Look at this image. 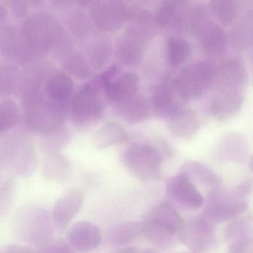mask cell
<instances>
[{
    "instance_id": "6da1fadb",
    "label": "cell",
    "mask_w": 253,
    "mask_h": 253,
    "mask_svg": "<svg viewBox=\"0 0 253 253\" xmlns=\"http://www.w3.org/2000/svg\"><path fill=\"white\" fill-rule=\"evenodd\" d=\"M248 81V72L241 60L233 59L220 65L215 71V90L210 105L213 118L227 121L241 111Z\"/></svg>"
},
{
    "instance_id": "7a4b0ae2",
    "label": "cell",
    "mask_w": 253,
    "mask_h": 253,
    "mask_svg": "<svg viewBox=\"0 0 253 253\" xmlns=\"http://www.w3.org/2000/svg\"><path fill=\"white\" fill-rule=\"evenodd\" d=\"M28 48L35 55L53 51H71L72 40L60 22L46 11L35 13L26 19L21 30Z\"/></svg>"
},
{
    "instance_id": "3957f363",
    "label": "cell",
    "mask_w": 253,
    "mask_h": 253,
    "mask_svg": "<svg viewBox=\"0 0 253 253\" xmlns=\"http://www.w3.org/2000/svg\"><path fill=\"white\" fill-rule=\"evenodd\" d=\"M23 105L26 128L38 134L63 125L69 114V103L51 101L42 90L23 91Z\"/></svg>"
},
{
    "instance_id": "277c9868",
    "label": "cell",
    "mask_w": 253,
    "mask_h": 253,
    "mask_svg": "<svg viewBox=\"0 0 253 253\" xmlns=\"http://www.w3.org/2000/svg\"><path fill=\"white\" fill-rule=\"evenodd\" d=\"M251 191V185L244 182L233 189H224L220 186L210 191L204 208V217L210 223H222L242 215L247 207V196Z\"/></svg>"
},
{
    "instance_id": "5b68a950",
    "label": "cell",
    "mask_w": 253,
    "mask_h": 253,
    "mask_svg": "<svg viewBox=\"0 0 253 253\" xmlns=\"http://www.w3.org/2000/svg\"><path fill=\"white\" fill-rule=\"evenodd\" d=\"M97 80L82 85L69 103V115L78 128H86L98 123L104 115L105 105Z\"/></svg>"
},
{
    "instance_id": "8992f818",
    "label": "cell",
    "mask_w": 253,
    "mask_h": 253,
    "mask_svg": "<svg viewBox=\"0 0 253 253\" xmlns=\"http://www.w3.org/2000/svg\"><path fill=\"white\" fill-rule=\"evenodd\" d=\"M214 76L215 69L211 64L198 62L180 69L171 85L181 100H196L211 86Z\"/></svg>"
},
{
    "instance_id": "52a82bcc",
    "label": "cell",
    "mask_w": 253,
    "mask_h": 253,
    "mask_svg": "<svg viewBox=\"0 0 253 253\" xmlns=\"http://www.w3.org/2000/svg\"><path fill=\"white\" fill-rule=\"evenodd\" d=\"M182 224L183 220L175 207L170 202H164L152 210L144 223L143 234L155 245L168 247Z\"/></svg>"
},
{
    "instance_id": "ba28073f",
    "label": "cell",
    "mask_w": 253,
    "mask_h": 253,
    "mask_svg": "<svg viewBox=\"0 0 253 253\" xmlns=\"http://www.w3.org/2000/svg\"><path fill=\"white\" fill-rule=\"evenodd\" d=\"M162 154L152 145L135 143L123 155V163L127 169L143 181L155 180L161 176Z\"/></svg>"
},
{
    "instance_id": "9c48e42d",
    "label": "cell",
    "mask_w": 253,
    "mask_h": 253,
    "mask_svg": "<svg viewBox=\"0 0 253 253\" xmlns=\"http://www.w3.org/2000/svg\"><path fill=\"white\" fill-rule=\"evenodd\" d=\"M88 17L91 25L103 32L120 30L128 20V5L121 1L89 2Z\"/></svg>"
},
{
    "instance_id": "30bf717a",
    "label": "cell",
    "mask_w": 253,
    "mask_h": 253,
    "mask_svg": "<svg viewBox=\"0 0 253 253\" xmlns=\"http://www.w3.org/2000/svg\"><path fill=\"white\" fill-rule=\"evenodd\" d=\"M178 238L189 253H206L214 244V231L205 217H194L183 222Z\"/></svg>"
},
{
    "instance_id": "8fae6325",
    "label": "cell",
    "mask_w": 253,
    "mask_h": 253,
    "mask_svg": "<svg viewBox=\"0 0 253 253\" xmlns=\"http://www.w3.org/2000/svg\"><path fill=\"white\" fill-rule=\"evenodd\" d=\"M149 40L141 31L130 26L116 42V55L119 61L126 66L140 64Z\"/></svg>"
},
{
    "instance_id": "7c38bea8",
    "label": "cell",
    "mask_w": 253,
    "mask_h": 253,
    "mask_svg": "<svg viewBox=\"0 0 253 253\" xmlns=\"http://www.w3.org/2000/svg\"><path fill=\"white\" fill-rule=\"evenodd\" d=\"M167 195L173 202L188 210H196L204 204L202 194L182 171L169 179Z\"/></svg>"
},
{
    "instance_id": "4fadbf2b",
    "label": "cell",
    "mask_w": 253,
    "mask_h": 253,
    "mask_svg": "<svg viewBox=\"0 0 253 253\" xmlns=\"http://www.w3.org/2000/svg\"><path fill=\"white\" fill-rule=\"evenodd\" d=\"M99 85L104 90L105 94L109 101L114 104L122 101L126 97L138 91L140 79L134 72H124L112 78L104 72L96 78Z\"/></svg>"
},
{
    "instance_id": "5bb4252c",
    "label": "cell",
    "mask_w": 253,
    "mask_h": 253,
    "mask_svg": "<svg viewBox=\"0 0 253 253\" xmlns=\"http://www.w3.org/2000/svg\"><path fill=\"white\" fill-rule=\"evenodd\" d=\"M0 53L7 60L27 63L35 57L25 42L21 32L14 26L0 27Z\"/></svg>"
},
{
    "instance_id": "9a60e30c",
    "label": "cell",
    "mask_w": 253,
    "mask_h": 253,
    "mask_svg": "<svg viewBox=\"0 0 253 253\" xmlns=\"http://www.w3.org/2000/svg\"><path fill=\"white\" fill-rule=\"evenodd\" d=\"M68 244L79 252L97 248L102 241L100 228L91 222L82 220L75 223L67 232Z\"/></svg>"
},
{
    "instance_id": "2e32d148",
    "label": "cell",
    "mask_w": 253,
    "mask_h": 253,
    "mask_svg": "<svg viewBox=\"0 0 253 253\" xmlns=\"http://www.w3.org/2000/svg\"><path fill=\"white\" fill-rule=\"evenodd\" d=\"M198 38L201 48L208 55H221L227 45L226 33L219 25L207 20L198 28L195 35Z\"/></svg>"
},
{
    "instance_id": "e0dca14e",
    "label": "cell",
    "mask_w": 253,
    "mask_h": 253,
    "mask_svg": "<svg viewBox=\"0 0 253 253\" xmlns=\"http://www.w3.org/2000/svg\"><path fill=\"white\" fill-rule=\"evenodd\" d=\"M82 191L73 189L63 194L56 202L52 218L57 227L64 229L77 215L84 201Z\"/></svg>"
},
{
    "instance_id": "ac0fdd59",
    "label": "cell",
    "mask_w": 253,
    "mask_h": 253,
    "mask_svg": "<svg viewBox=\"0 0 253 253\" xmlns=\"http://www.w3.org/2000/svg\"><path fill=\"white\" fill-rule=\"evenodd\" d=\"M115 107L118 116L127 124H140L150 115V103L139 91L116 103Z\"/></svg>"
},
{
    "instance_id": "d6986e66",
    "label": "cell",
    "mask_w": 253,
    "mask_h": 253,
    "mask_svg": "<svg viewBox=\"0 0 253 253\" xmlns=\"http://www.w3.org/2000/svg\"><path fill=\"white\" fill-rule=\"evenodd\" d=\"M176 95L171 84L164 82L157 85L152 98V107L155 115L168 121L176 115L181 109L176 100Z\"/></svg>"
},
{
    "instance_id": "ffe728a7",
    "label": "cell",
    "mask_w": 253,
    "mask_h": 253,
    "mask_svg": "<svg viewBox=\"0 0 253 253\" xmlns=\"http://www.w3.org/2000/svg\"><path fill=\"white\" fill-rule=\"evenodd\" d=\"M217 155L223 161L244 164L248 159V142L240 133L226 134L217 145Z\"/></svg>"
},
{
    "instance_id": "44dd1931",
    "label": "cell",
    "mask_w": 253,
    "mask_h": 253,
    "mask_svg": "<svg viewBox=\"0 0 253 253\" xmlns=\"http://www.w3.org/2000/svg\"><path fill=\"white\" fill-rule=\"evenodd\" d=\"M199 115L191 109H180L168 121L169 130L171 134L182 140H190L199 130Z\"/></svg>"
},
{
    "instance_id": "7402d4cb",
    "label": "cell",
    "mask_w": 253,
    "mask_h": 253,
    "mask_svg": "<svg viewBox=\"0 0 253 253\" xmlns=\"http://www.w3.org/2000/svg\"><path fill=\"white\" fill-rule=\"evenodd\" d=\"M144 226V223L140 220H126L114 223L108 228L106 240L113 247L126 245L143 235Z\"/></svg>"
},
{
    "instance_id": "603a6c76",
    "label": "cell",
    "mask_w": 253,
    "mask_h": 253,
    "mask_svg": "<svg viewBox=\"0 0 253 253\" xmlns=\"http://www.w3.org/2000/svg\"><path fill=\"white\" fill-rule=\"evenodd\" d=\"M73 91V80L63 71L50 74L44 84V94L51 101L68 102Z\"/></svg>"
},
{
    "instance_id": "cb8c5ba5",
    "label": "cell",
    "mask_w": 253,
    "mask_h": 253,
    "mask_svg": "<svg viewBox=\"0 0 253 253\" xmlns=\"http://www.w3.org/2000/svg\"><path fill=\"white\" fill-rule=\"evenodd\" d=\"M180 171L184 173L192 183H197L210 191L220 187L221 180L220 177L201 163L195 161H186Z\"/></svg>"
},
{
    "instance_id": "d4e9b609",
    "label": "cell",
    "mask_w": 253,
    "mask_h": 253,
    "mask_svg": "<svg viewBox=\"0 0 253 253\" xmlns=\"http://www.w3.org/2000/svg\"><path fill=\"white\" fill-rule=\"evenodd\" d=\"M42 172L49 180H69L72 174V163L60 153L46 155L42 161Z\"/></svg>"
},
{
    "instance_id": "484cf974",
    "label": "cell",
    "mask_w": 253,
    "mask_h": 253,
    "mask_svg": "<svg viewBox=\"0 0 253 253\" xmlns=\"http://www.w3.org/2000/svg\"><path fill=\"white\" fill-rule=\"evenodd\" d=\"M128 140V134L121 126L115 123H107L96 131L93 142L97 149H103L121 144Z\"/></svg>"
},
{
    "instance_id": "4316f807",
    "label": "cell",
    "mask_w": 253,
    "mask_h": 253,
    "mask_svg": "<svg viewBox=\"0 0 253 253\" xmlns=\"http://www.w3.org/2000/svg\"><path fill=\"white\" fill-rule=\"evenodd\" d=\"M87 60L91 69L100 70L112 57V45L110 40L98 37L93 40L86 48Z\"/></svg>"
},
{
    "instance_id": "83f0119b",
    "label": "cell",
    "mask_w": 253,
    "mask_h": 253,
    "mask_svg": "<svg viewBox=\"0 0 253 253\" xmlns=\"http://www.w3.org/2000/svg\"><path fill=\"white\" fill-rule=\"evenodd\" d=\"M62 65L66 73L77 79H88L92 76V69L86 57L78 50H71L63 54Z\"/></svg>"
},
{
    "instance_id": "f1b7e54d",
    "label": "cell",
    "mask_w": 253,
    "mask_h": 253,
    "mask_svg": "<svg viewBox=\"0 0 253 253\" xmlns=\"http://www.w3.org/2000/svg\"><path fill=\"white\" fill-rule=\"evenodd\" d=\"M72 139L70 130L64 125L60 126L42 134L41 149L46 155L60 153L65 148L67 147L72 141Z\"/></svg>"
},
{
    "instance_id": "f546056e",
    "label": "cell",
    "mask_w": 253,
    "mask_h": 253,
    "mask_svg": "<svg viewBox=\"0 0 253 253\" xmlns=\"http://www.w3.org/2000/svg\"><path fill=\"white\" fill-rule=\"evenodd\" d=\"M240 4L234 0H215L209 2L208 11L220 24L229 26L235 23L239 15Z\"/></svg>"
},
{
    "instance_id": "4dcf8cb0",
    "label": "cell",
    "mask_w": 253,
    "mask_h": 253,
    "mask_svg": "<svg viewBox=\"0 0 253 253\" xmlns=\"http://www.w3.org/2000/svg\"><path fill=\"white\" fill-rule=\"evenodd\" d=\"M11 157L18 171L23 174L30 172L36 160L35 151L32 142L20 140L13 144Z\"/></svg>"
},
{
    "instance_id": "1f68e13d",
    "label": "cell",
    "mask_w": 253,
    "mask_h": 253,
    "mask_svg": "<svg viewBox=\"0 0 253 253\" xmlns=\"http://www.w3.org/2000/svg\"><path fill=\"white\" fill-rule=\"evenodd\" d=\"M128 20L131 22V26L141 31L149 40L156 34L158 25L155 16L146 8L128 6Z\"/></svg>"
},
{
    "instance_id": "d6a6232c",
    "label": "cell",
    "mask_w": 253,
    "mask_h": 253,
    "mask_svg": "<svg viewBox=\"0 0 253 253\" xmlns=\"http://www.w3.org/2000/svg\"><path fill=\"white\" fill-rule=\"evenodd\" d=\"M23 75L17 66L3 65L0 66V96L12 95L21 89Z\"/></svg>"
},
{
    "instance_id": "836d02e7",
    "label": "cell",
    "mask_w": 253,
    "mask_h": 253,
    "mask_svg": "<svg viewBox=\"0 0 253 253\" xmlns=\"http://www.w3.org/2000/svg\"><path fill=\"white\" fill-rule=\"evenodd\" d=\"M232 45L237 51H244L253 43V21L252 14L243 18L232 29L231 34Z\"/></svg>"
},
{
    "instance_id": "e575fe53",
    "label": "cell",
    "mask_w": 253,
    "mask_h": 253,
    "mask_svg": "<svg viewBox=\"0 0 253 253\" xmlns=\"http://www.w3.org/2000/svg\"><path fill=\"white\" fill-rule=\"evenodd\" d=\"M167 58L172 67H179L189 58L191 46L189 42L180 37H170L167 41Z\"/></svg>"
},
{
    "instance_id": "d590c367",
    "label": "cell",
    "mask_w": 253,
    "mask_h": 253,
    "mask_svg": "<svg viewBox=\"0 0 253 253\" xmlns=\"http://www.w3.org/2000/svg\"><path fill=\"white\" fill-rule=\"evenodd\" d=\"M183 3L184 2L182 1H167L163 2L155 16L157 25L164 29L171 28L174 29Z\"/></svg>"
},
{
    "instance_id": "8d00e7d4",
    "label": "cell",
    "mask_w": 253,
    "mask_h": 253,
    "mask_svg": "<svg viewBox=\"0 0 253 253\" xmlns=\"http://www.w3.org/2000/svg\"><path fill=\"white\" fill-rule=\"evenodd\" d=\"M20 120L18 105L11 99L0 102V134L14 128Z\"/></svg>"
},
{
    "instance_id": "74e56055",
    "label": "cell",
    "mask_w": 253,
    "mask_h": 253,
    "mask_svg": "<svg viewBox=\"0 0 253 253\" xmlns=\"http://www.w3.org/2000/svg\"><path fill=\"white\" fill-rule=\"evenodd\" d=\"M67 25L74 36L79 39L86 38L92 26L88 15L80 8L71 11L67 17Z\"/></svg>"
},
{
    "instance_id": "f35d334b",
    "label": "cell",
    "mask_w": 253,
    "mask_h": 253,
    "mask_svg": "<svg viewBox=\"0 0 253 253\" xmlns=\"http://www.w3.org/2000/svg\"><path fill=\"white\" fill-rule=\"evenodd\" d=\"M29 253H71L68 244L61 240L49 239L37 248H29Z\"/></svg>"
},
{
    "instance_id": "ab89813d",
    "label": "cell",
    "mask_w": 253,
    "mask_h": 253,
    "mask_svg": "<svg viewBox=\"0 0 253 253\" xmlns=\"http://www.w3.org/2000/svg\"><path fill=\"white\" fill-rule=\"evenodd\" d=\"M228 253H253V239L250 236L241 237L233 240Z\"/></svg>"
},
{
    "instance_id": "60d3db41",
    "label": "cell",
    "mask_w": 253,
    "mask_h": 253,
    "mask_svg": "<svg viewBox=\"0 0 253 253\" xmlns=\"http://www.w3.org/2000/svg\"><path fill=\"white\" fill-rule=\"evenodd\" d=\"M9 5L10 9L17 17L23 18L29 14V11L32 7L39 5L41 2L38 1H9L7 2Z\"/></svg>"
},
{
    "instance_id": "b9f144b4",
    "label": "cell",
    "mask_w": 253,
    "mask_h": 253,
    "mask_svg": "<svg viewBox=\"0 0 253 253\" xmlns=\"http://www.w3.org/2000/svg\"><path fill=\"white\" fill-rule=\"evenodd\" d=\"M7 18H8V11L6 7L2 2H0V27L5 23Z\"/></svg>"
},
{
    "instance_id": "7bdbcfd3",
    "label": "cell",
    "mask_w": 253,
    "mask_h": 253,
    "mask_svg": "<svg viewBox=\"0 0 253 253\" xmlns=\"http://www.w3.org/2000/svg\"><path fill=\"white\" fill-rule=\"evenodd\" d=\"M5 253H29V248H23L18 246L13 245L8 247Z\"/></svg>"
},
{
    "instance_id": "ee69618b",
    "label": "cell",
    "mask_w": 253,
    "mask_h": 253,
    "mask_svg": "<svg viewBox=\"0 0 253 253\" xmlns=\"http://www.w3.org/2000/svg\"><path fill=\"white\" fill-rule=\"evenodd\" d=\"M112 253H139L135 247H121V248L117 249Z\"/></svg>"
},
{
    "instance_id": "f6af8a7d",
    "label": "cell",
    "mask_w": 253,
    "mask_h": 253,
    "mask_svg": "<svg viewBox=\"0 0 253 253\" xmlns=\"http://www.w3.org/2000/svg\"><path fill=\"white\" fill-rule=\"evenodd\" d=\"M140 253H158V252L155 251V250H152V249H146V250H143Z\"/></svg>"
},
{
    "instance_id": "bcb514c9",
    "label": "cell",
    "mask_w": 253,
    "mask_h": 253,
    "mask_svg": "<svg viewBox=\"0 0 253 253\" xmlns=\"http://www.w3.org/2000/svg\"><path fill=\"white\" fill-rule=\"evenodd\" d=\"M182 253V252H180V253Z\"/></svg>"
}]
</instances>
